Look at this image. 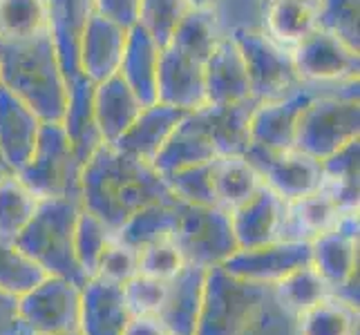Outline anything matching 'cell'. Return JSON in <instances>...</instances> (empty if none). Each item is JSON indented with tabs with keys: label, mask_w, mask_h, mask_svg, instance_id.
Here are the masks:
<instances>
[{
	"label": "cell",
	"mask_w": 360,
	"mask_h": 335,
	"mask_svg": "<svg viewBox=\"0 0 360 335\" xmlns=\"http://www.w3.org/2000/svg\"><path fill=\"white\" fill-rule=\"evenodd\" d=\"M79 208L74 197H43L27 226L14 239L47 275H56L83 287L85 280L74 253V226Z\"/></svg>",
	"instance_id": "obj_1"
},
{
	"label": "cell",
	"mask_w": 360,
	"mask_h": 335,
	"mask_svg": "<svg viewBox=\"0 0 360 335\" xmlns=\"http://www.w3.org/2000/svg\"><path fill=\"white\" fill-rule=\"evenodd\" d=\"M271 302V287L240 280L219 264L206 270L195 335H248Z\"/></svg>",
	"instance_id": "obj_2"
},
{
	"label": "cell",
	"mask_w": 360,
	"mask_h": 335,
	"mask_svg": "<svg viewBox=\"0 0 360 335\" xmlns=\"http://www.w3.org/2000/svg\"><path fill=\"white\" fill-rule=\"evenodd\" d=\"M175 239L186 262L202 268L217 266L231 253L238 251L229 213L213 206L186 204V208H179V226Z\"/></svg>",
	"instance_id": "obj_3"
},
{
	"label": "cell",
	"mask_w": 360,
	"mask_h": 335,
	"mask_svg": "<svg viewBox=\"0 0 360 335\" xmlns=\"http://www.w3.org/2000/svg\"><path fill=\"white\" fill-rule=\"evenodd\" d=\"M81 289L70 280L47 275L18 297V313L34 335L79 331Z\"/></svg>",
	"instance_id": "obj_4"
},
{
	"label": "cell",
	"mask_w": 360,
	"mask_h": 335,
	"mask_svg": "<svg viewBox=\"0 0 360 335\" xmlns=\"http://www.w3.org/2000/svg\"><path fill=\"white\" fill-rule=\"evenodd\" d=\"M307 264H311V244L300 239H276L251 248H238L219 266L240 280L273 287Z\"/></svg>",
	"instance_id": "obj_5"
},
{
	"label": "cell",
	"mask_w": 360,
	"mask_h": 335,
	"mask_svg": "<svg viewBox=\"0 0 360 335\" xmlns=\"http://www.w3.org/2000/svg\"><path fill=\"white\" fill-rule=\"evenodd\" d=\"M349 221H354V217L309 244H311V266L325 280L329 291L338 297L349 291L347 300L358 306V291L352 287L358 275V226L347 228Z\"/></svg>",
	"instance_id": "obj_6"
},
{
	"label": "cell",
	"mask_w": 360,
	"mask_h": 335,
	"mask_svg": "<svg viewBox=\"0 0 360 335\" xmlns=\"http://www.w3.org/2000/svg\"><path fill=\"white\" fill-rule=\"evenodd\" d=\"M354 213L356 210L345 208L336 192L322 183V188L316 192H309L293 202H284L280 239L314 242L320 235L342 226L347 219L354 217Z\"/></svg>",
	"instance_id": "obj_7"
},
{
	"label": "cell",
	"mask_w": 360,
	"mask_h": 335,
	"mask_svg": "<svg viewBox=\"0 0 360 335\" xmlns=\"http://www.w3.org/2000/svg\"><path fill=\"white\" fill-rule=\"evenodd\" d=\"M132 313L123 289L101 280H88L81 289V335H123Z\"/></svg>",
	"instance_id": "obj_8"
},
{
	"label": "cell",
	"mask_w": 360,
	"mask_h": 335,
	"mask_svg": "<svg viewBox=\"0 0 360 335\" xmlns=\"http://www.w3.org/2000/svg\"><path fill=\"white\" fill-rule=\"evenodd\" d=\"M238 248H251L280 239L284 202L262 185L251 199L229 213Z\"/></svg>",
	"instance_id": "obj_9"
},
{
	"label": "cell",
	"mask_w": 360,
	"mask_h": 335,
	"mask_svg": "<svg viewBox=\"0 0 360 335\" xmlns=\"http://www.w3.org/2000/svg\"><path fill=\"white\" fill-rule=\"evenodd\" d=\"M206 270L202 266L186 264L175 280L168 282V293L157 317L175 335H195L197 317L202 308Z\"/></svg>",
	"instance_id": "obj_10"
},
{
	"label": "cell",
	"mask_w": 360,
	"mask_h": 335,
	"mask_svg": "<svg viewBox=\"0 0 360 335\" xmlns=\"http://www.w3.org/2000/svg\"><path fill=\"white\" fill-rule=\"evenodd\" d=\"M264 185L276 192L282 202H293L300 197L316 192L325 183L322 166L309 155L280 152L264 170H257Z\"/></svg>",
	"instance_id": "obj_11"
},
{
	"label": "cell",
	"mask_w": 360,
	"mask_h": 335,
	"mask_svg": "<svg viewBox=\"0 0 360 335\" xmlns=\"http://www.w3.org/2000/svg\"><path fill=\"white\" fill-rule=\"evenodd\" d=\"M208 168L215 206L226 210V213L246 204L264 185L262 177H259V172L253 168L251 161H244L238 157L210 159Z\"/></svg>",
	"instance_id": "obj_12"
},
{
	"label": "cell",
	"mask_w": 360,
	"mask_h": 335,
	"mask_svg": "<svg viewBox=\"0 0 360 335\" xmlns=\"http://www.w3.org/2000/svg\"><path fill=\"white\" fill-rule=\"evenodd\" d=\"M293 335H358V306L329 293L291 322Z\"/></svg>",
	"instance_id": "obj_13"
},
{
	"label": "cell",
	"mask_w": 360,
	"mask_h": 335,
	"mask_svg": "<svg viewBox=\"0 0 360 335\" xmlns=\"http://www.w3.org/2000/svg\"><path fill=\"white\" fill-rule=\"evenodd\" d=\"M329 293L331 291L325 284V280L318 275V270L311 264L295 268L287 277H282L278 284L271 287L273 302H276L289 317L302 313L304 308L314 306Z\"/></svg>",
	"instance_id": "obj_14"
},
{
	"label": "cell",
	"mask_w": 360,
	"mask_h": 335,
	"mask_svg": "<svg viewBox=\"0 0 360 335\" xmlns=\"http://www.w3.org/2000/svg\"><path fill=\"white\" fill-rule=\"evenodd\" d=\"M41 197L18 177H0V239L14 242L36 213Z\"/></svg>",
	"instance_id": "obj_15"
},
{
	"label": "cell",
	"mask_w": 360,
	"mask_h": 335,
	"mask_svg": "<svg viewBox=\"0 0 360 335\" xmlns=\"http://www.w3.org/2000/svg\"><path fill=\"white\" fill-rule=\"evenodd\" d=\"M43 277H47V272L32 257L25 255L14 242L0 239V291L20 297Z\"/></svg>",
	"instance_id": "obj_16"
},
{
	"label": "cell",
	"mask_w": 360,
	"mask_h": 335,
	"mask_svg": "<svg viewBox=\"0 0 360 335\" xmlns=\"http://www.w3.org/2000/svg\"><path fill=\"white\" fill-rule=\"evenodd\" d=\"M112 235L115 232L96 215H92L88 208L79 210L77 226H74V253H77V262L85 280L94 277L96 264L101 259L103 248L112 239Z\"/></svg>",
	"instance_id": "obj_17"
},
{
	"label": "cell",
	"mask_w": 360,
	"mask_h": 335,
	"mask_svg": "<svg viewBox=\"0 0 360 335\" xmlns=\"http://www.w3.org/2000/svg\"><path fill=\"white\" fill-rule=\"evenodd\" d=\"M186 257L175 239V235L150 242L136 251V272L159 282L175 280L186 268Z\"/></svg>",
	"instance_id": "obj_18"
},
{
	"label": "cell",
	"mask_w": 360,
	"mask_h": 335,
	"mask_svg": "<svg viewBox=\"0 0 360 335\" xmlns=\"http://www.w3.org/2000/svg\"><path fill=\"white\" fill-rule=\"evenodd\" d=\"M316 14L304 0H282L271 11V32L276 39L297 43L314 27Z\"/></svg>",
	"instance_id": "obj_19"
},
{
	"label": "cell",
	"mask_w": 360,
	"mask_h": 335,
	"mask_svg": "<svg viewBox=\"0 0 360 335\" xmlns=\"http://www.w3.org/2000/svg\"><path fill=\"white\" fill-rule=\"evenodd\" d=\"M134 275H136V251L112 235V239L103 248L101 259L96 264L94 280L123 287Z\"/></svg>",
	"instance_id": "obj_20"
},
{
	"label": "cell",
	"mask_w": 360,
	"mask_h": 335,
	"mask_svg": "<svg viewBox=\"0 0 360 335\" xmlns=\"http://www.w3.org/2000/svg\"><path fill=\"white\" fill-rule=\"evenodd\" d=\"M123 297L130 308L132 315H157L159 308L164 306L166 293H168V282H159L153 277H146L136 272L123 284Z\"/></svg>",
	"instance_id": "obj_21"
},
{
	"label": "cell",
	"mask_w": 360,
	"mask_h": 335,
	"mask_svg": "<svg viewBox=\"0 0 360 335\" xmlns=\"http://www.w3.org/2000/svg\"><path fill=\"white\" fill-rule=\"evenodd\" d=\"M0 335H34L18 313V297L0 291Z\"/></svg>",
	"instance_id": "obj_22"
},
{
	"label": "cell",
	"mask_w": 360,
	"mask_h": 335,
	"mask_svg": "<svg viewBox=\"0 0 360 335\" xmlns=\"http://www.w3.org/2000/svg\"><path fill=\"white\" fill-rule=\"evenodd\" d=\"M123 335H175L157 315H132Z\"/></svg>",
	"instance_id": "obj_23"
},
{
	"label": "cell",
	"mask_w": 360,
	"mask_h": 335,
	"mask_svg": "<svg viewBox=\"0 0 360 335\" xmlns=\"http://www.w3.org/2000/svg\"><path fill=\"white\" fill-rule=\"evenodd\" d=\"M49 335H81L79 331H72V333H49Z\"/></svg>",
	"instance_id": "obj_24"
},
{
	"label": "cell",
	"mask_w": 360,
	"mask_h": 335,
	"mask_svg": "<svg viewBox=\"0 0 360 335\" xmlns=\"http://www.w3.org/2000/svg\"><path fill=\"white\" fill-rule=\"evenodd\" d=\"M0 177H3V172H0Z\"/></svg>",
	"instance_id": "obj_25"
}]
</instances>
